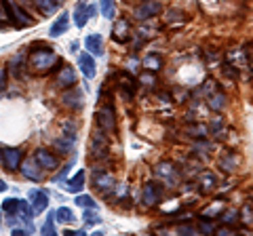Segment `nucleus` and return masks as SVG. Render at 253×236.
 I'll return each instance as SVG.
<instances>
[{
	"label": "nucleus",
	"mask_w": 253,
	"mask_h": 236,
	"mask_svg": "<svg viewBox=\"0 0 253 236\" xmlns=\"http://www.w3.org/2000/svg\"><path fill=\"white\" fill-rule=\"evenodd\" d=\"M30 68L34 72H49L55 66H59V57L53 53V49L49 46H42L41 51H32L30 53Z\"/></svg>",
	"instance_id": "1"
},
{
	"label": "nucleus",
	"mask_w": 253,
	"mask_h": 236,
	"mask_svg": "<svg viewBox=\"0 0 253 236\" xmlns=\"http://www.w3.org/2000/svg\"><path fill=\"white\" fill-rule=\"evenodd\" d=\"M4 6H6V13H9V19L15 28H28L32 26V19H30V15L21 9L19 4H15L13 0H4Z\"/></svg>",
	"instance_id": "2"
},
{
	"label": "nucleus",
	"mask_w": 253,
	"mask_h": 236,
	"mask_svg": "<svg viewBox=\"0 0 253 236\" xmlns=\"http://www.w3.org/2000/svg\"><path fill=\"white\" fill-rule=\"evenodd\" d=\"M161 11H163V4L158 2V0H144L141 4L135 6V11H133V17L139 19V21H148V19L156 17Z\"/></svg>",
	"instance_id": "3"
},
{
	"label": "nucleus",
	"mask_w": 253,
	"mask_h": 236,
	"mask_svg": "<svg viewBox=\"0 0 253 236\" xmlns=\"http://www.w3.org/2000/svg\"><path fill=\"white\" fill-rule=\"evenodd\" d=\"M61 101H63V106H68L72 110H81L84 106V95H83V91L76 89V84H74V86H68V89L61 93Z\"/></svg>",
	"instance_id": "4"
},
{
	"label": "nucleus",
	"mask_w": 253,
	"mask_h": 236,
	"mask_svg": "<svg viewBox=\"0 0 253 236\" xmlns=\"http://www.w3.org/2000/svg\"><path fill=\"white\" fill-rule=\"evenodd\" d=\"M0 160L4 162V167L9 171H15V169H19V164L23 160V152L19 148H2L0 150Z\"/></svg>",
	"instance_id": "5"
},
{
	"label": "nucleus",
	"mask_w": 253,
	"mask_h": 236,
	"mask_svg": "<svg viewBox=\"0 0 253 236\" xmlns=\"http://www.w3.org/2000/svg\"><path fill=\"white\" fill-rule=\"evenodd\" d=\"M28 200L32 204V211H34V215L42 213V211L49 209V194H46L44 190H30L28 192Z\"/></svg>",
	"instance_id": "6"
},
{
	"label": "nucleus",
	"mask_w": 253,
	"mask_h": 236,
	"mask_svg": "<svg viewBox=\"0 0 253 236\" xmlns=\"http://www.w3.org/2000/svg\"><path fill=\"white\" fill-rule=\"evenodd\" d=\"M95 118H97V127L104 129L106 133L114 131L116 129V118H114V110L110 106H104L97 110V114H95Z\"/></svg>",
	"instance_id": "7"
},
{
	"label": "nucleus",
	"mask_w": 253,
	"mask_h": 236,
	"mask_svg": "<svg viewBox=\"0 0 253 236\" xmlns=\"http://www.w3.org/2000/svg\"><path fill=\"white\" fill-rule=\"evenodd\" d=\"M19 169H21V175L26 179H30V182H41V179H42V169H41V164H38L34 158L21 160Z\"/></svg>",
	"instance_id": "8"
},
{
	"label": "nucleus",
	"mask_w": 253,
	"mask_h": 236,
	"mask_svg": "<svg viewBox=\"0 0 253 236\" xmlns=\"http://www.w3.org/2000/svg\"><path fill=\"white\" fill-rule=\"evenodd\" d=\"M161 194H163V188L154 184V182H150L144 186V192H141V200H144L146 207H154V204L161 200Z\"/></svg>",
	"instance_id": "9"
},
{
	"label": "nucleus",
	"mask_w": 253,
	"mask_h": 236,
	"mask_svg": "<svg viewBox=\"0 0 253 236\" xmlns=\"http://www.w3.org/2000/svg\"><path fill=\"white\" fill-rule=\"evenodd\" d=\"M78 68H81L84 78H95V74H97V66H95V59H93L91 53L78 55Z\"/></svg>",
	"instance_id": "10"
},
{
	"label": "nucleus",
	"mask_w": 253,
	"mask_h": 236,
	"mask_svg": "<svg viewBox=\"0 0 253 236\" xmlns=\"http://www.w3.org/2000/svg\"><path fill=\"white\" fill-rule=\"evenodd\" d=\"M106 148H108V135H106V131L104 129H99L93 133V137H91V152L95 156H101L106 152Z\"/></svg>",
	"instance_id": "11"
},
{
	"label": "nucleus",
	"mask_w": 253,
	"mask_h": 236,
	"mask_svg": "<svg viewBox=\"0 0 253 236\" xmlns=\"http://www.w3.org/2000/svg\"><path fill=\"white\" fill-rule=\"evenodd\" d=\"M93 186L97 188V190H101V192H108V190H114L116 188V184H114V177L110 175V173H106V171H97L93 175Z\"/></svg>",
	"instance_id": "12"
},
{
	"label": "nucleus",
	"mask_w": 253,
	"mask_h": 236,
	"mask_svg": "<svg viewBox=\"0 0 253 236\" xmlns=\"http://www.w3.org/2000/svg\"><path fill=\"white\" fill-rule=\"evenodd\" d=\"M89 19H91V15H89V4H86V0H78L76 6H74V23H76V28H84Z\"/></svg>",
	"instance_id": "13"
},
{
	"label": "nucleus",
	"mask_w": 253,
	"mask_h": 236,
	"mask_svg": "<svg viewBox=\"0 0 253 236\" xmlns=\"http://www.w3.org/2000/svg\"><path fill=\"white\" fill-rule=\"evenodd\" d=\"M84 49L91 55H95V57L104 55V38H101L99 34H89L84 38Z\"/></svg>",
	"instance_id": "14"
},
{
	"label": "nucleus",
	"mask_w": 253,
	"mask_h": 236,
	"mask_svg": "<svg viewBox=\"0 0 253 236\" xmlns=\"http://www.w3.org/2000/svg\"><path fill=\"white\" fill-rule=\"evenodd\" d=\"M34 160L41 164V169H46V171H51V169H57V158L49 152V150H36L34 154Z\"/></svg>",
	"instance_id": "15"
},
{
	"label": "nucleus",
	"mask_w": 253,
	"mask_h": 236,
	"mask_svg": "<svg viewBox=\"0 0 253 236\" xmlns=\"http://www.w3.org/2000/svg\"><path fill=\"white\" fill-rule=\"evenodd\" d=\"M76 84V72L72 66H63L57 74V86L61 89H68V86H74Z\"/></svg>",
	"instance_id": "16"
},
{
	"label": "nucleus",
	"mask_w": 253,
	"mask_h": 236,
	"mask_svg": "<svg viewBox=\"0 0 253 236\" xmlns=\"http://www.w3.org/2000/svg\"><path fill=\"white\" fill-rule=\"evenodd\" d=\"M68 26H70V15H68L66 11H61V13H59V17L53 21V26H51V30H49V34H51L53 38H57V36H61V34H66V32H68Z\"/></svg>",
	"instance_id": "17"
},
{
	"label": "nucleus",
	"mask_w": 253,
	"mask_h": 236,
	"mask_svg": "<svg viewBox=\"0 0 253 236\" xmlns=\"http://www.w3.org/2000/svg\"><path fill=\"white\" fill-rule=\"evenodd\" d=\"M66 190L70 194H81L84 190V171H78L72 179L66 182Z\"/></svg>",
	"instance_id": "18"
},
{
	"label": "nucleus",
	"mask_w": 253,
	"mask_h": 236,
	"mask_svg": "<svg viewBox=\"0 0 253 236\" xmlns=\"http://www.w3.org/2000/svg\"><path fill=\"white\" fill-rule=\"evenodd\" d=\"M156 175L165 179V182H175V177H177V169H173V164L171 162H161L156 167Z\"/></svg>",
	"instance_id": "19"
},
{
	"label": "nucleus",
	"mask_w": 253,
	"mask_h": 236,
	"mask_svg": "<svg viewBox=\"0 0 253 236\" xmlns=\"http://www.w3.org/2000/svg\"><path fill=\"white\" fill-rule=\"evenodd\" d=\"M36 2V9L41 11L42 15H53L55 11L59 9L61 0H34Z\"/></svg>",
	"instance_id": "20"
},
{
	"label": "nucleus",
	"mask_w": 253,
	"mask_h": 236,
	"mask_svg": "<svg viewBox=\"0 0 253 236\" xmlns=\"http://www.w3.org/2000/svg\"><path fill=\"white\" fill-rule=\"evenodd\" d=\"M112 34H114V38H116L118 42L129 40V23H126V19H118V21H116Z\"/></svg>",
	"instance_id": "21"
},
{
	"label": "nucleus",
	"mask_w": 253,
	"mask_h": 236,
	"mask_svg": "<svg viewBox=\"0 0 253 236\" xmlns=\"http://www.w3.org/2000/svg\"><path fill=\"white\" fill-rule=\"evenodd\" d=\"M55 219H59L61 224H72V222H74V213H72V209H68V207H59L57 211H55Z\"/></svg>",
	"instance_id": "22"
},
{
	"label": "nucleus",
	"mask_w": 253,
	"mask_h": 236,
	"mask_svg": "<svg viewBox=\"0 0 253 236\" xmlns=\"http://www.w3.org/2000/svg\"><path fill=\"white\" fill-rule=\"evenodd\" d=\"M224 106H226V95H224V93H215V95L209 97V108L211 110L219 112V110H224Z\"/></svg>",
	"instance_id": "23"
},
{
	"label": "nucleus",
	"mask_w": 253,
	"mask_h": 236,
	"mask_svg": "<svg viewBox=\"0 0 253 236\" xmlns=\"http://www.w3.org/2000/svg\"><path fill=\"white\" fill-rule=\"evenodd\" d=\"M144 66H146L148 70H152V72H156V70H161L163 61H161V57H158V55L150 53V55H146V57H144Z\"/></svg>",
	"instance_id": "24"
},
{
	"label": "nucleus",
	"mask_w": 253,
	"mask_h": 236,
	"mask_svg": "<svg viewBox=\"0 0 253 236\" xmlns=\"http://www.w3.org/2000/svg\"><path fill=\"white\" fill-rule=\"evenodd\" d=\"M41 232H42V236H55V211H51V213L46 215V222L41 228Z\"/></svg>",
	"instance_id": "25"
},
{
	"label": "nucleus",
	"mask_w": 253,
	"mask_h": 236,
	"mask_svg": "<svg viewBox=\"0 0 253 236\" xmlns=\"http://www.w3.org/2000/svg\"><path fill=\"white\" fill-rule=\"evenodd\" d=\"M19 198H4L2 200V211L6 215H15L17 213V209H19Z\"/></svg>",
	"instance_id": "26"
},
{
	"label": "nucleus",
	"mask_w": 253,
	"mask_h": 236,
	"mask_svg": "<svg viewBox=\"0 0 253 236\" xmlns=\"http://www.w3.org/2000/svg\"><path fill=\"white\" fill-rule=\"evenodd\" d=\"M74 202H76V207H83V209H97L95 200L91 198V196H86V194H78Z\"/></svg>",
	"instance_id": "27"
},
{
	"label": "nucleus",
	"mask_w": 253,
	"mask_h": 236,
	"mask_svg": "<svg viewBox=\"0 0 253 236\" xmlns=\"http://www.w3.org/2000/svg\"><path fill=\"white\" fill-rule=\"evenodd\" d=\"M99 9L106 19H114V0H101Z\"/></svg>",
	"instance_id": "28"
},
{
	"label": "nucleus",
	"mask_w": 253,
	"mask_h": 236,
	"mask_svg": "<svg viewBox=\"0 0 253 236\" xmlns=\"http://www.w3.org/2000/svg\"><path fill=\"white\" fill-rule=\"evenodd\" d=\"M83 219H84V224H99L101 222V217H99V213L95 209H84V213H83Z\"/></svg>",
	"instance_id": "29"
},
{
	"label": "nucleus",
	"mask_w": 253,
	"mask_h": 236,
	"mask_svg": "<svg viewBox=\"0 0 253 236\" xmlns=\"http://www.w3.org/2000/svg\"><path fill=\"white\" fill-rule=\"evenodd\" d=\"M74 162H76L74 158H72V160H70V162L66 164V167H63V169L59 171V175H55V177H53V184H57V182H63V179H66V175H68V171H70V169H72V167H74Z\"/></svg>",
	"instance_id": "30"
},
{
	"label": "nucleus",
	"mask_w": 253,
	"mask_h": 236,
	"mask_svg": "<svg viewBox=\"0 0 253 236\" xmlns=\"http://www.w3.org/2000/svg\"><path fill=\"white\" fill-rule=\"evenodd\" d=\"M11 19H9V13H6V6H4V0H0V28L9 26Z\"/></svg>",
	"instance_id": "31"
},
{
	"label": "nucleus",
	"mask_w": 253,
	"mask_h": 236,
	"mask_svg": "<svg viewBox=\"0 0 253 236\" xmlns=\"http://www.w3.org/2000/svg\"><path fill=\"white\" fill-rule=\"evenodd\" d=\"M203 188L205 190H213L215 188V177L211 173H203Z\"/></svg>",
	"instance_id": "32"
},
{
	"label": "nucleus",
	"mask_w": 253,
	"mask_h": 236,
	"mask_svg": "<svg viewBox=\"0 0 253 236\" xmlns=\"http://www.w3.org/2000/svg\"><path fill=\"white\" fill-rule=\"evenodd\" d=\"M21 61H23V57H21V55H19V57H15L13 61H11V74L13 76H17V78H21V72H19V66H21Z\"/></svg>",
	"instance_id": "33"
},
{
	"label": "nucleus",
	"mask_w": 253,
	"mask_h": 236,
	"mask_svg": "<svg viewBox=\"0 0 253 236\" xmlns=\"http://www.w3.org/2000/svg\"><path fill=\"white\" fill-rule=\"evenodd\" d=\"M234 164H236V158H234V154L230 156V160H228L226 156H224V158L219 160V167L224 169V171H232V169H234Z\"/></svg>",
	"instance_id": "34"
},
{
	"label": "nucleus",
	"mask_w": 253,
	"mask_h": 236,
	"mask_svg": "<svg viewBox=\"0 0 253 236\" xmlns=\"http://www.w3.org/2000/svg\"><path fill=\"white\" fill-rule=\"evenodd\" d=\"M4 84H6V68L0 66V91L4 89Z\"/></svg>",
	"instance_id": "35"
},
{
	"label": "nucleus",
	"mask_w": 253,
	"mask_h": 236,
	"mask_svg": "<svg viewBox=\"0 0 253 236\" xmlns=\"http://www.w3.org/2000/svg\"><path fill=\"white\" fill-rule=\"evenodd\" d=\"M232 217H236V211H228V213L221 215V222H224V224H228V222H234Z\"/></svg>",
	"instance_id": "36"
},
{
	"label": "nucleus",
	"mask_w": 253,
	"mask_h": 236,
	"mask_svg": "<svg viewBox=\"0 0 253 236\" xmlns=\"http://www.w3.org/2000/svg\"><path fill=\"white\" fill-rule=\"evenodd\" d=\"M199 230H201L203 234H211V232H215V230H213V226H211V224H207V222H203Z\"/></svg>",
	"instance_id": "37"
},
{
	"label": "nucleus",
	"mask_w": 253,
	"mask_h": 236,
	"mask_svg": "<svg viewBox=\"0 0 253 236\" xmlns=\"http://www.w3.org/2000/svg\"><path fill=\"white\" fill-rule=\"evenodd\" d=\"M243 217H247V222H253V211H251V207H245Z\"/></svg>",
	"instance_id": "38"
},
{
	"label": "nucleus",
	"mask_w": 253,
	"mask_h": 236,
	"mask_svg": "<svg viewBox=\"0 0 253 236\" xmlns=\"http://www.w3.org/2000/svg\"><path fill=\"white\" fill-rule=\"evenodd\" d=\"M177 234H194V228H188V226L177 228Z\"/></svg>",
	"instance_id": "39"
},
{
	"label": "nucleus",
	"mask_w": 253,
	"mask_h": 236,
	"mask_svg": "<svg viewBox=\"0 0 253 236\" xmlns=\"http://www.w3.org/2000/svg\"><path fill=\"white\" fill-rule=\"evenodd\" d=\"M217 234H221V236H224V234H232V230H230V228H219Z\"/></svg>",
	"instance_id": "40"
},
{
	"label": "nucleus",
	"mask_w": 253,
	"mask_h": 236,
	"mask_svg": "<svg viewBox=\"0 0 253 236\" xmlns=\"http://www.w3.org/2000/svg\"><path fill=\"white\" fill-rule=\"evenodd\" d=\"M6 188H9V186H6V182L0 177V192H6Z\"/></svg>",
	"instance_id": "41"
},
{
	"label": "nucleus",
	"mask_w": 253,
	"mask_h": 236,
	"mask_svg": "<svg viewBox=\"0 0 253 236\" xmlns=\"http://www.w3.org/2000/svg\"><path fill=\"white\" fill-rule=\"evenodd\" d=\"M70 49H72V53H76L78 51V42H72V44H70Z\"/></svg>",
	"instance_id": "42"
},
{
	"label": "nucleus",
	"mask_w": 253,
	"mask_h": 236,
	"mask_svg": "<svg viewBox=\"0 0 253 236\" xmlns=\"http://www.w3.org/2000/svg\"><path fill=\"white\" fill-rule=\"evenodd\" d=\"M19 2H26V0H19Z\"/></svg>",
	"instance_id": "43"
}]
</instances>
